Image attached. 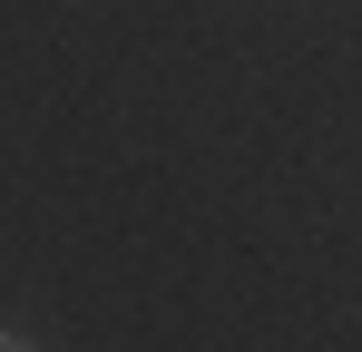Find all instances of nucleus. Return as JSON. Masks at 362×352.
I'll use <instances>...</instances> for the list:
<instances>
[{"instance_id":"f257e3e1","label":"nucleus","mask_w":362,"mask_h":352,"mask_svg":"<svg viewBox=\"0 0 362 352\" xmlns=\"http://www.w3.org/2000/svg\"><path fill=\"white\" fill-rule=\"evenodd\" d=\"M0 352H40V343H30V333H0Z\"/></svg>"}]
</instances>
